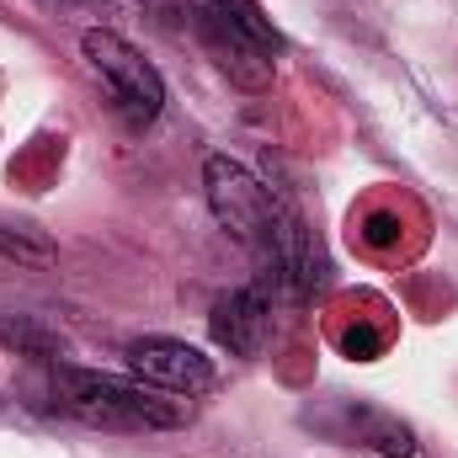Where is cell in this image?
<instances>
[{"label": "cell", "mask_w": 458, "mask_h": 458, "mask_svg": "<svg viewBox=\"0 0 458 458\" xmlns=\"http://www.w3.org/2000/svg\"><path fill=\"white\" fill-rule=\"evenodd\" d=\"M54 405L64 416H75L86 427H107V432H165V427H182L192 416L187 400H171L155 384L107 378V373H81V368H59Z\"/></svg>", "instance_id": "obj_1"}, {"label": "cell", "mask_w": 458, "mask_h": 458, "mask_svg": "<svg viewBox=\"0 0 458 458\" xmlns=\"http://www.w3.org/2000/svg\"><path fill=\"white\" fill-rule=\"evenodd\" d=\"M81 54H86V64H91V75L107 86V97H113V107L133 128H144V123H155L160 107H165V81H160V70L128 43V38H117L107 27H91L86 38H81Z\"/></svg>", "instance_id": "obj_2"}, {"label": "cell", "mask_w": 458, "mask_h": 458, "mask_svg": "<svg viewBox=\"0 0 458 458\" xmlns=\"http://www.w3.org/2000/svg\"><path fill=\"white\" fill-rule=\"evenodd\" d=\"M203 187H208V208H214V219H219L234 240H245V245H267L272 219H277V203H272V192H267L240 160H229V155H208V160H203Z\"/></svg>", "instance_id": "obj_3"}, {"label": "cell", "mask_w": 458, "mask_h": 458, "mask_svg": "<svg viewBox=\"0 0 458 458\" xmlns=\"http://www.w3.org/2000/svg\"><path fill=\"white\" fill-rule=\"evenodd\" d=\"M128 373L139 384H155L165 394H182V400H198L214 389V362L198 352V346L176 342V336H144V342L128 346Z\"/></svg>", "instance_id": "obj_4"}, {"label": "cell", "mask_w": 458, "mask_h": 458, "mask_svg": "<svg viewBox=\"0 0 458 458\" xmlns=\"http://www.w3.org/2000/svg\"><path fill=\"white\" fill-rule=\"evenodd\" d=\"M187 5H192V21H198L203 43L219 54V64H225L240 86H261V81L272 75V54H261V48H256L234 21H229L219 0H187Z\"/></svg>", "instance_id": "obj_5"}, {"label": "cell", "mask_w": 458, "mask_h": 458, "mask_svg": "<svg viewBox=\"0 0 458 458\" xmlns=\"http://www.w3.org/2000/svg\"><path fill=\"white\" fill-rule=\"evenodd\" d=\"M208 326H214V342L225 346L229 357H256L272 336V304H267L261 288H234L214 304Z\"/></svg>", "instance_id": "obj_6"}, {"label": "cell", "mask_w": 458, "mask_h": 458, "mask_svg": "<svg viewBox=\"0 0 458 458\" xmlns=\"http://www.w3.org/2000/svg\"><path fill=\"white\" fill-rule=\"evenodd\" d=\"M267 250H272V267L293 283V288H315L320 283V250L310 240L304 219L293 208H277L272 219V234H267Z\"/></svg>", "instance_id": "obj_7"}, {"label": "cell", "mask_w": 458, "mask_h": 458, "mask_svg": "<svg viewBox=\"0 0 458 458\" xmlns=\"http://www.w3.org/2000/svg\"><path fill=\"white\" fill-rule=\"evenodd\" d=\"M357 443H368L373 454H384V458H411L416 454L411 427L394 421V416H384V411H357Z\"/></svg>", "instance_id": "obj_8"}, {"label": "cell", "mask_w": 458, "mask_h": 458, "mask_svg": "<svg viewBox=\"0 0 458 458\" xmlns=\"http://www.w3.org/2000/svg\"><path fill=\"white\" fill-rule=\"evenodd\" d=\"M219 5H225V16L250 38V43H256V48H261V54H272V59L283 54V38H277V27L267 21V11H261L256 0H219Z\"/></svg>", "instance_id": "obj_9"}, {"label": "cell", "mask_w": 458, "mask_h": 458, "mask_svg": "<svg viewBox=\"0 0 458 458\" xmlns=\"http://www.w3.org/2000/svg\"><path fill=\"white\" fill-rule=\"evenodd\" d=\"M0 256L27 261V267H48V261H54V245L27 225H0Z\"/></svg>", "instance_id": "obj_10"}, {"label": "cell", "mask_w": 458, "mask_h": 458, "mask_svg": "<svg viewBox=\"0 0 458 458\" xmlns=\"http://www.w3.org/2000/svg\"><path fill=\"white\" fill-rule=\"evenodd\" d=\"M48 5H59V0H48Z\"/></svg>", "instance_id": "obj_11"}]
</instances>
